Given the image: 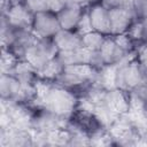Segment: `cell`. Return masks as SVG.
I'll use <instances>...</instances> for the list:
<instances>
[{
    "label": "cell",
    "mask_w": 147,
    "mask_h": 147,
    "mask_svg": "<svg viewBox=\"0 0 147 147\" xmlns=\"http://www.w3.org/2000/svg\"><path fill=\"white\" fill-rule=\"evenodd\" d=\"M59 54V48L53 38H37L28 48L24 60L39 70L47 61Z\"/></svg>",
    "instance_id": "1"
},
{
    "label": "cell",
    "mask_w": 147,
    "mask_h": 147,
    "mask_svg": "<svg viewBox=\"0 0 147 147\" xmlns=\"http://www.w3.org/2000/svg\"><path fill=\"white\" fill-rule=\"evenodd\" d=\"M61 30L57 14L51 10L34 14L32 31L38 38H53Z\"/></svg>",
    "instance_id": "2"
},
{
    "label": "cell",
    "mask_w": 147,
    "mask_h": 147,
    "mask_svg": "<svg viewBox=\"0 0 147 147\" xmlns=\"http://www.w3.org/2000/svg\"><path fill=\"white\" fill-rule=\"evenodd\" d=\"M109 18H110V34L113 36L126 33L131 24L134 22V20H137L133 10L124 7L110 9Z\"/></svg>",
    "instance_id": "3"
},
{
    "label": "cell",
    "mask_w": 147,
    "mask_h": 147,
    "mask_svg": "<svg viewBox=\"0 0 147 147\" xmlns=\"http://www.w3.org/2000/svg\"><path fill=\"white\" fill-rule=\"evenodd\" d=\"M1 15L6 16L9 24H11L15 28L32 29V24H33V20H34V13H32L24 3L11 5L8 8V10Z\"/></svg>",
    "instance_id": "4"
},
{
    "label": "cell",
    "mask_w": 147,
    "mask_h": 147,
    "mask_svg": "<svg viewBox=\"0 0 147 147\" xmlns=\"http://www.w3.org/2000/svg\"><path fill=\"white\" fill-rule=\"evenodd\" d=\"M88 15L91 20L92 30L100 32L105 36L110 34V18L109 10L101 3L88 6Z\"/></svg>",
    "instance_id": "5"
},
{
    "label": "cell",
    "mask_w": 147,
    "mask_h": 147,
    "mask_svg": "<svg viewBox=\"0 0 147 147\" xmlns=\"http://www.w3.org/2000/svg\"><path fill=\"white\" fill-rule=\"evenodd\" d=\"M103 100L107 105L118 115L125 114L130 110V101H129V92L118 87H113L106 90L103 95Z\"/></svg>",
    "instance_id": "6"
},
{
    "label": "cell",
    "mask_w": 147,
    "mask_h": 147,
    "mask_svg": "<svg viewBox=\"0 0 147 147\" xmlns=\"http://www.w3.org/2000/svg\"><path fill=\"white\" fill-rule=\"evenodd\" d=\"M85 8L79 7L77 5L67 3L61 10H59L57 18L61 25V29L64 30H76V26L83 15Z\"/></svg>",
    "instance_id": "7"
},
{
    "label": "cell",
    "mask_w": 147,
    "mask_h": 147,
    "mask_svg": "<svg viewBox=\"0 0 147 147\" xmlns=\"http://www.w3.org/2000/svg\"><path fill=\"white\" fill-rule=\"evenodd\" d=\"M59 52L64 51H75L83 47L82 36L75 30H64L61 29L54 37H53Z\"/></svg>",
    "instance_id": "8"
},
{
    "label": "cell",
    "mask_w": 147,
    "mask_h": 147,
    "mask_svg": "<svg viewBox=\"0 0 147 147\" xmlns=\"http://www.w3.org/2000/svg\"><path fill=\"white\" fill-rule=\"evenodd\" d=\"M56 56L64 67L76 65V64H87L88 51L82 47V48H78L75 51L59 52V54Z\"/></svg>",
    "instance_id": "9"
},
{
    "label": "cell",
    "mask_w": 147,
    "mask_h": 147,
    "mask_svg": "<svg viewBox=\"0 0 147 147\" xmlns=\"http://www.w3.org/2000/svg\"><path fill=\"white\" fill-rule=\"evenodd\" d=\"M64 65L61 63V61L57 59V56L51 59L49 61H47L38 71V76L41 79H46V80H51L53 82L63 70Z\"/></svg>",
    "instance_id": "10"
},
{
    "label": "cell",
    "mask_w": 147,
    "mask_h": 147,
    "mask_svg": "<svg viewBox=\"0 0 147 147\" xmlns=\"http://www.w3.org/2000/svg\"><path fill=\"white\" fill-rule=\"evenodd\" d=\"M105 34L96 32V31H90L85 34L82 36V41H83V48L87 51H100L101 46L103 45L106 40Z\"/></svg>",
    "instance_id": "11"
},
{
    "label": "cell",
    "mask_w": 147,
    "mask_h": 147,
    "mask_svg": "<svg viewBox=\"0 0 147 147\" xmlns=\"http://www.w3.org/2000/svg\"><path fill=\"white\" fill-rule=\"evenodd\" d=\"M80 36L90 32V31H93L92 30V25H91V20H90V15H88V7H86L83 11V15L76 26V30Z\"/></svg>",
    "instance_id": "12"
},
{
    "label": "cell",
    "mask_w": 147,
    "mask_h": 147,
    "mask_svg": "<svg viewBox=\"0 0 147 147\" xmlns=\"http://www.w3.org/2000/svg\"><path fill=\"white\" fill-rule=\"evenodd\" d=\"M132 10L137 20L147 18V0H133Z\"/></svg>",
    "instance_id": "13"
},
{
    "label": "cell",
    "mask_w": 147,
    "mask_h": 147,
    "mask_svg": "<svg viewBox=\"0 0 147 147\" xmlns=\"http://www.w3.org/2000/svg\"><path fill=\"white\" fill-rule=\"evenodd\" d=\"M24 5L32 11V13H39V11H46L48 10L47 7V0H25Z\"/></svg>",
    "instance_id": "14"
},
{
    "label": "cell",
    "mask_w": 147,
    "mask_h": 147,
    "mask_svg": "<svg viewBox=\"0 0 147 147\" xmlns=\"http://www.w3.org/2000/svg\"><path fill=\"white\" fill-rule=\"evenodd\" d=\"M67 3H68V0H47L48 10L54 13H57L59 10H61Z\"/></svg>",
    "instance_id": "15"
},
{
    "label": "cell",
    "mask_w": 147,
    "mask_h": 147,
    "mask_svg": "<svg viewBox=\"0 0 147 147\" xmlns=\"http://www.w3.org/2000/svg\"><path fill=\"white\" fill-rule=\"evenodd\" d=\"M137 60H138V62L145 69H147V44L142 45L138 49V52H137Z\"/></svg>",
    "instance_id": "16"
},
{
    "label": "cell",
    "mask_w": 147,
    "mask_h": 147,
    "mask_svg": "<svg viewBox=\"0 0 147 147\" xmlns=\"http://www.w3.org/2000/svg\"><path fill=\"white\" fill-rule=\"evenodd\" d=\"M100 3L107 8L108 10L110 9H115V8H119V7H123V3H122V0H101Z\"/></svg>",
    "instance_id": "17"
},
{
    "label": "cell",
    "mask_w": 147,
    "mask_h": 147,
    "mask_svg": "<svg viewBox=\"0 0 147 147\" xmlns=\"http://www.w3.org/2000/svg\"><path fill=\"white\" fill-rule=\"evenodd\" d=\"M68 3H72V5H77L79 7L86 8L90 6V0H68Z\"/></svg>",
    "instance_id": "18"
},
{
    "label": "cell",
    "mask_w": 147,
    "mask_h": 147,
    "mask_svg": "<svg viewBox=\"0 0 147 147\" xmlns=\"http://www.w3.org/2000/svg\"><path fill=\"white\" fill-rule=\"evenodd\" d=\"M141 21H142V41L147 44V18Z\"/></svg>",
    "instance_id": "19"
},
{
    "label": "cell",
    "mask_w": 147,
    "mask_h": 147,
    "mask_svg": "<svg viewBox=\"0 0 147 147\" xmlns=\"http://www.w3.org/2000/svg\"><path fill=\"white\" fill-rule=\"evenodd\" d=\"M122 3H123V7H124V8H129V9H132L133 0H122Z\"/></svg>",
    "instance_id": "20"
},
{
    "label": "cell",
    "mask_w": 147,
    "mask_h": 147,
    "mask_svg": "<svg viewBox=\"0 0 147 147\" xmlns=\"http://www.w3.org/2000/svg\"><path fill=\"white\" fill-rule=\"evenodd\" d=\"M25 0H10L11 5H20V3H24Z\"/></svg>",
    "instance_id": "21"
},
{
    "label": "cell",
    "mask_w": 147,
    "mask_h": 147,
    "mask_svg": "<svg viewBox=\"0 0 147 147\" xmlns=\"http://www.w3.org/2000/svg\"><path fill=\"white\" fill-rule=\"evenodd\" d=\"M101 0H90V6L91 5H95V3H100Z\"/></svg>",
    "instance_id": "22"
},
{
    "label": "cell",
    "mask_w": 147,
    "mask_h": 147,
    "mask_svg": "<svg viewBox=\"0 0 147 147\" xmlns=\"http://www.w3.org/2000/svg\"><path fill=\"white\" fill-rule=\"evenodd\" d=\"M145 115H146V117H147V103H146V107H145Z\"/></svg>",
    "instance_id": "23"
}]
</instances>
